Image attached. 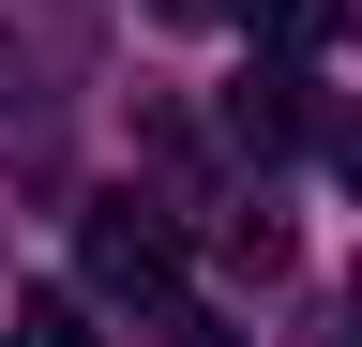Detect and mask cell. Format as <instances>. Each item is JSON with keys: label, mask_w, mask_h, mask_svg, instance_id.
Masks as SVG:
<instances>
[{"label": "cell", "mask_w": 362, "mask_h": 347, "mask_svg": "<svg viewBox=\"0 0 362 347\" xmlns=\"http://www.w3.org/2000/svg\"><path fill=\"white\" fill-rule=\"evenodd\" d=\"M257 30L302 61V46H332V30H347V0H257Z\"/></svg>", "instance_id": "obj_4"}, {"label": "cell", "mask_w": 362, "mask_h": 347, "mask_svg": "<svg viewBox=\"0 0 362 347\" xmlns=\"http://www.w3.org/2000/svg\"><path fill=\"white\" fill-rule=\"evenodd\" d=\"M76 272L106 287V302H166L181 287V227H166L151 196H90L76 211Z\"/></svg>", "instance_id": "obj_1"}, {"label": "cell", "mask_w": 362, "mask_h": 347, "mask_svg": "<svg viewBox=\"0 0 362 347\" xmlns=\"http://www.w3.org/2000/svg\"><path fill=\"white\" fill-rule=\"evenodd\" d=\"M151 332H166V347H226V317H211V302H181V287L151 302Z\"/></svg>", "instance_id": "obj_5"}, {"label": "cell", "mask_w": 362, "mask_h": 347, "mask_svg": "<svg viewBox=\"0 0 362 347\" xmlns=\"http://www.w3.org/2000/svg\"><path fill=\"white\" fill-rule=\"evenodd\" d=\"M347 347H362V272H347Z\"/></svg>", "instance_id": "obj_8"}, {"label": "cell", "mask_w": 362, "mask_h": 347, "mask_svg": "<svg viewBox=\"0 0 362 347\" xmlns=\"http://www.w3.org/2000/svg\"><path fill=\"white\" fill-rule=\"evenodd\" d=\"M0 347H90V302H76V287H16Z\"/></svg>", "instance_id": "obj_3"}, {"label": "cell", "mask_w": 362, "mask_h": 347, "mask_svg": "<svg viewBox=\"0 0 362 347\" xmlns=\"http://www.w3.org/2000/svg\"><path fill=\"white\" fill-rule=\"evenodd\" d=\"M332 166H347V196H362V106H347V121H332Z\"/></svg>", "instance_id": "obj_6"}, {"label": "cell", "mask_w": 362, "mask_h": 347, "mask_svg": "<svg viewBox=\"0 0 362 347\" xmlns=\"http://www.w3.org/2000/svg\"><path fill=\"white\" fill-rule=\"evenodd\" d=\"M166 16H242V0H166Z\"/></svg>", "instance_id": "obj_7"}, {"label": "cell", "mask_w": 362, "mask_h": 347, "mask_svg": "<svg viewBox=\"0 0 362 347\" xmlns=\"http://www.w3.org/2000/svg\"><path fill=\"white\" fill-rule=\"evenodd\" d=\"M302 121H317V106H302V61H287V46H272V61L242 76V91H226V136H242L257 166H272V151H287V136H302Z\"/></svg>", "instance_id": "obj_2"}]
</instances>
